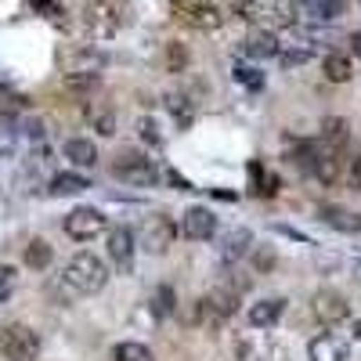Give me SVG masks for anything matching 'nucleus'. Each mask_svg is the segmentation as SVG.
Masks as SVG:
<instances>
[{"instance_id": "nucleus-1", "label": "nucleus", "mask_w": 361, "mask_h": 361, "mask_svg": "<svg viewBox=\"0 0 361 361\" xmlns=\"http://www.w3.org/2000/svg\"><path fill=\"white\" fill-rule=\"evenodd\" d=\"M62 282H66L73 293H80V296H94V293L105 289L109 271H105V264H102L94 253H76V257L66 264V271H62Z\"/></svg>"}, {"instance_id": "nucleus-2", "label": "nucleus", "mask_w": 361, "mask_h": 361, "mask_svg": "<svg viewBox=\"0 0 361 361\" xmlns=\"http://www.w3.org/2000/svg\"><path fill=\"white\" fill-rule=\"evenodd\" d=\"M112 173L123 180V185H134V188H148V185H156V180H163V170L141 152H119L112 159Z\"/></svg>"}, {"instance_id": "nucleus-3", "label": "nucleus", "mask_w": 361, "mask_h": 361, "mask_svg": "<svg viewBox=\"0 0 361 361\" xmlns=\"http://www.w3.org/2000/svg\"><path fill=\"white\" fill-rule=\"evenodd\" d=\"M0 354L8 361H37L40 357V336L22 322L4 325L0 329Z\"/></svg>"}, {"instance_id": "nucleus-4", "label": "nucleus", "mask_w": 361, "mask_h": 361, "mask_svg": "<svg viewBox=\"0 0 361 361\" xmlns=\"http://www.w3.org/2000/svg\"><path fill=\"white\" fill-rule=\"evenodd\" d=\"M235 15H243L246 22H264V25H293V8L286 0H231Z\"/></svg>"}, {"instance_id": "nucleus-5", "label": "nucleus", "mask_w": 361, "mask_h": 361, "mask_svg": "<svg viewBox=\"0 0 361 361\" xmlns=\"http://www.w3.org/2000/svg\"><path fill=\"white\" fill-rule=\"evenodd\" d=\"M105 231V217L94 206H76L73 214H66V235L76 238V243H90Z\"/></svg>"}, {"instance_id": "nucleus-6", "label": "nucleus", "mask_w": 361, "mask_h": 361, "mask_svg": "<svg viewBox=\"0 0 361 361\" xmlns=\"http://www.w3.org/2000/svg\"><path fill=\"white\" fill-rule=\"evenodd\" d=\"M311 314L322 325H340V322L350 318V304L343 300V293H336V289H318L311 296Z\"/></svg>"}, {"instance_id": "nucleus-7", "label": "nucleus", "mask_w": 361, "mask_h": 361, "mask_svg": "<svg viewBox=\"0 0 361 361\" xmlns=\"http://www.w3.org/2000/svg\"><path fill=\"white\" fill-rule=\"evenodd\" d=\"M83 25H87V33L94 37V40H109V37H116V29H119L116 8L105 4V0H94V4H87V11H83Z\"/></svg>"}, {"instance_id": "nucleus-8", "label": "nucleus", "mask_w": 361, "mask_h": 361, "mask_svg": "<svg viewBox=\"0 0 361 361\" xmlns=\"http://www.w3.org/2000/svg\"><path fill=\"white\" fill-rule=\"evenodd\" d=\"M170 243H173V221L163 217V214H152L145 221V228H141V246L148 253H166Z\"/></svg>"}, {"instance_id": "nucleus-9", "label": "nucleus", "mask_w": 361, "mask_h": 361, "mask_svg": "<svg viewBox=\"0 0 361 361\" xmlns=\"http://www.w3.org/2000/svg\"><path fill=\"white\" fill-rule=\"evenodd\" d=\"M307 357L311 361H347L350 357V347L343 336L336 333H318L311 343H307Z\"/></svg>"}, {"instance_id": "nucleus-10", "label": "nucleus", "mask_w": 361, "mask_h": 361, "mask_svg": "<svg viewBox=\"0 0 361 361\" xmlns=\"http://www.w3.org/2000/svg\"><path fill=\"white\" fill-rule=\"evenodd\" d=\"M105 250H109L112 264L127 275V271L134 267V231H130V228H112V231H109Z\"/></svg>"}, {"instance_id": "nucleus-11", "label": "nucleus", "mask_w": 361, "mask_h": 361, "mask_svg": "<svg viewBox=\"0 0 361 361\" xmlns=\"http://www.w3.org/2000/svg\"><path fill=\"white\" fill-rule=\"evenodd\" d=\"M180 228H185V235L195 238V243H206V238L217 235V217L209 214L206 206H192L185 214V221H180Z\"/></svg>"}, {"instance_id": "nucleus-12", "label": "nucleus", "mask_w": 361, "mask_h": 361, "mask_svg": "<svg viewBox=\"0 0 361 361\" xmlns=\"http://www.w3.org/2000/svg\"><path fill=\"white\" fill-rule=\"evenodd\" d=\"M347 8V0H296V15L307 22H333Z\"/></svg>"}, {"instance_id": "nucleus-13", "label": "nucleus", "mask_w": 361, "mask_h": 361, "mask_svg": "<svg viewBox=\"0 0 361 361\" xmlns=\"http://www.w3.org/2000/svg\"><path fill=\"white\" fill-rule=\"evenodd\" d=\"M286 314V300L282 296H267V300H257V304H250V325L253 329H267V325H275L279 318Z\"/></svg>"}, {"instance_id": "nucleus-14", "label": "nucleus", "mask_w": 361, "mask_h": 361, "mask_svg": "<svg viewBox=\"0 0 361 361\" xmlns=\"http://www.w3.org/2000/svg\"><path fill=\"white\" fill-rule=\"evenodd\" d=\"M279 47H282V40L271 29H257V33H250L243 40V54H250V58H279Z\"/></svg>"}, {"instance_id": "nucleus-15", "label": "nucleus", "mask_w": 361, "mask_h": 361, "mask_svg": "<svg viewBox=\"0 0 361 361\" xmlns=\"http://www.w3.org/2000/svg\"><path fill=\"white\" fill-rule=\"evenodd\" d=\"M66 159H73L76 166L87 170V166H94V163H98V148L90 145L87 137H69V141H66Z\"/></svg>"}, {"instance_id": "nucleus-16", "label": "nucleus", "mask_w": 361, "mask_h": 361, "mask_svg": "<svg viewBox=\"0 0 361 361\" xmlns=\"http://www.w3.org/2000/svg\"><path fill=\"white\" fill-rule=\"evenodd\" d=\"M188 22H192L195 29H206V33H214V29L224 25V15H221L214 4H192V8H188Z\"/></svg>"}, {"instance_id": "nucleus-17", "label": "nucleus", "mask_w": 361, "mask_h": 361, "mask_svg": "<svg viewBox=\"0 0 361 361\" xmlns=\"http://www.w3.org/2000/svg\"><path fill=\"white\" fill-rule=\"evenodd\" d=\"M224 260H238L243 253H250V246H253V235L246 231V228H235V231H228L224 235Z\"/></svg>"}, {"instance_id": "nucleus-18", "label": "nucleus", "mask_w": 361, "mask_h": 361, "mask_svg": "<svg viewBox=\"0 0 361 361\" xmlns=\"http://www.w3.org/2000/svg\"><path fill=\"white\" fill-rule=\"evenodd\" d=\"M325 76L333 80V83H347L354 76V66H350V58L343 51H333V54H325Z\"/></svg>"}, {"instance_id": "nucleus-19", "label": "nucleus", "mask_w": 361, "mask_h": 361, "mask_svg": "<svg viewBox=\"0 0 361 361\" xmlns=\"http://www.w3.org/2000/svg\"><path fill=\"white\" fill-rule=\"evenodd\" d=\"M87 188H90V180L80 177V173H58V177L51 180V195H80V192H87Z\"/></svg>"}, {"instance_id": "nucleus-20", "label": "nucleus", "mask_w": 361, "mask_h": 361, "mask_svg": "<svg viewBox=\"0 0 361 361\" xmlns=\"http://www.w3.org/2000/svg\"><path fill=\"white\" fill-rule=\"evenodd\" d=\"M18 123L11 116H0V159H8V156H15L18 152Z\"/></svg>"}, {"instance_id": "nucleus-21", "label": "nucleus", "mask_w": 361, "mask_h": 361, "mask_svg": "<svg viewBox=\"0 0 361 361\" xmlns=\"http://www.w3.org/2000/svg\"><path fill=\"white\" fill-rule=\"evenodd\" d=\"M322 214H325V221H329V224H333V228H340V231H361V217H354L350 209H340V206H325Z\"/></svg>"}, {"instance_id": "nucleus-22", "label": "nucleus", "mask_w": 361, "mask_h": 361, "mask_svg": "<svg viewBox=\"0 0 361 361\" xmlns=\"http://www.w3.org/2000/svg\"><path fill=\"white\" fill-rule=\"evenodd\" d=\"M112 361H156V357H152V350H148L145 343L127 340V343H119V347L112 350Z\"/></svg>"}, {"instance_id": "nucleus-23", "label": "nucleus", "mask_w": 361, "mask_h": 361, "mask_svg": "<svg viewBox=\"0 0 361 361\" xmlns=\"http://www.w3.org/2000/svg\"><path fill=\"white\" fill-rule=\"evenodd\" d=\"M51 260H54V253H51V246L44 243V238H33V243L25 246V264H29V267L44 271V267H47Z\"/></svg>"}, {"instance_id": "nucleus-24", "label": "nucleus", "mask_w": 361, "mask_h": 361, "mask_svg": "<svg viewBox=\"0 0 361 361\" xmlns=\"http://www.w3.org/2000/svg\"><path fill=\"white\" fill-rule=\"evenodd\" d=\"M166 109L177 116V123H180V127H188L192 119H195V109H192V102H188L185 94H170V98H166Z\"/></svg>"}, {"instance_id": "nucleus-25", "label": "nucleus", "mask_w": 361, "mask_h": 361, "mask_svg": "<svg viewBox=\"0 0 361 361\" xmlns=\"http://www.w3.org/2000/svg\"><path fill=\"white\" fill-rule=\"evenodd\" d=\"M152 314H156V318H170V314H173V289H170V286H159V289L152 293Z\"/></svg>"}, {"instance_id": "nucleus-26", "label": "nucleus", "mask_w": 361, "mask_h": 361, "mask_svg": "<svg viewBox=\"0 0 361 361\" xmlns=\"http://www.w3.org/2000/svg\"><path fill=\"white\" fill-rule=\"evenodd\" d=\"M166 69L170 73H185L188 69V51H185V44H180V40L166 44Z\"/></svg>"}, {"instance_id": "nucleus-27", "label": "nucleus", "mask_w": 361, "mask_h": 361, "mask_svg": "<svg viewBox=\"0 0 361 361\" xmlns=\"http://www.w3.org/2000/svg\"><path fill=\"white\" fill-rule=\"evenodd\" d=\"M231 73H235V80H238V83H243V87H250V90H260V87H264V76H260V69H250V66H235Z\"/></svg>"}, {"instance_id": "nucleus-28", "label": "nucleus", "mask_w": 361, "mask_h": 361, "mask_svg": "<svg viewBox=\"0 0 361 361\" xmlns=\"http://www.w3.org/2000/svg\"><path fill=\"white\" fill-rule=\"evenodd\" d=\"M137 130H141V137L148 141V145H159L163 141V134H159V123H156V119H141V123H137Z\"/></svg>"}, {"instance_id": "nucleus-29", "label": "nucleus", "mask_w": 361, "mask_h": 361, "mask_svg": "<svg viewBox=\"0 0 361 361\" xmlns=\"http://www.w3.org/2000/svg\"><path fill=\"white\" fill-rule=\"evenodd\" d=\"M33 11H37V15H47V18H62V15H66L58 0H33Z\"/></svg>"}, {"instance_id": "nucleus-30", "label": "nucleus", "mask_w": 361, "mask_h": 361, "mask_svg": "<svg viewBox=\"0 0 361 361\" xmlns=\"http://www.w3.org/2000/svg\"><path fill=\"white\" fill-rule=\"evenodd\" d=\"M11 286H15V271L11 267H0V300L11 293Z\"/></svg>"}, {"instance_id": "nucleus-31", "label": "nucleus", "mask_w": 361, "mask_h": 361, "mask_svg": "<svg viewBox=\"0 0 361 361\" xmlns=\"http://www.w3.org/2000/svg\"><path fill=\"white\" fill-rule=\"evenodd\" d=\"M112 127H116V119H112V112H105V116H98V134H105V137H109V134H116Z\"/></svg>"}, {"instance_id": "nucleus-32", "label": "nucleus", "mask_w": 361, "mask_h": 361, "mask_svg": "<svg viewBox=\"0 0 361 361\" xmlns=\"http://www.w3.org/2000/svg\"><path fill=\"white\" fill-rule=\"evenodd\" d=\"M350 44H354V54L361 58V33H354V37H350Z\"/></svg>"}, {"instance_id": "nucleus-33", "label": "nucleus", "mask_w": 361, "mask_h": 361, "mask_svg": "<svg viewBox=\"0 0 361 361\" xmlns=\"http://www.w3.org/2000/svg\"><path fill=\"white\" fill-rule=\"evenodd\" d=\"M354 333H357V340H361V322H357V325H354Z\"/></svg>"}]
</instances>
